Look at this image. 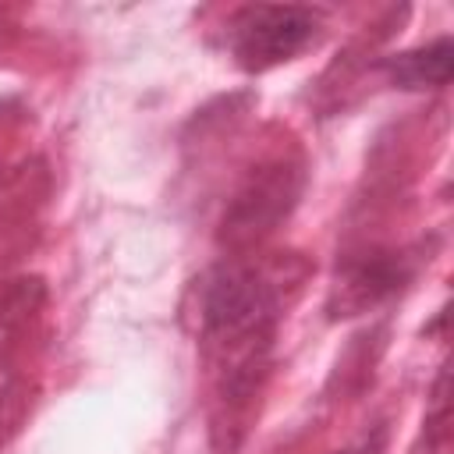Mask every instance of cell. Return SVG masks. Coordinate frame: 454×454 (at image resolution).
<instances>
[{
	"mask_svg": "<svg viewBox=\"0 0 454 454\" xmlns=\"http://www.w3.org/2000/svg\"><path fill=\"white\" fill-rule=\"evenodd\" d=\"M450 60H454V50H450V43L447 39H440V43H433V46H426V50H415V53H401L394 64H390V71H394V78L401 82V85H408V89H440V85H447L450 82Z\"/></svg>",
	"mask_w": 454,
	"mask_h": 454,
	"instance_id": "277c9868",
	"label": "cell"
},
{
	"mask_svg": "<svg viewBox=\"0 0 454 454\" xmlns=\"http://www.w3.org/2000/svg\"><path fill=\"white\" fill-rule=\"evenodd\" d=\"M301 192V170L287 160H273L266 167H255L245 184L234 192L227 213H223V241L227 245H252L266 238L298 202Z\"/></svg>",
	"mask_w": 454,
	"mask_h": 454,
	"instance_id": "6da1fadb",
	"label": "cell"
},
{
	"mask_svg": "<svg viewBox=\"0 0 454 454\" xmlns=\"http://www.w3.org/2000/svg\"><path fill=\"white\" fill-rule=\"evenodd\" d=\"M404 280V266L401 259H390V255H372V259H362L348 270V277L340 280V305L348 312L362 309V305H372L380 301L383 294H390L394 287H401Z\"/></svg>",
	"mask_w": 454,
	"mask_h": 454,
	"instance_id": "3957f363",
	"label": "cell"
},
{
	"mask_svg": "<svg viewBox=\"0 0 454 454\" xmlns=\"http://www.w3.org/2000/svg\"><path fill=\"white\" fill-rule=\"evenodd\" d=\"M344 454H365V450H344Z\"/></svg>",
	"mask_w": 454,
	"mask_h": 454,
	"instance_id": "5b68a950",
	"label": "cell"
},
{
	"mask_svg": "<svg viewBox=\"0 0 454 454\" xmlns=\"http://www.w3.org/2000/svg\"><path fill=\"white\" fill-rule=\"evenodd\" d=\"M231 46L234 57L252 67H273L280 60H291L294 53H301L319 28V14L309 7H273V4H259V7H245L234 25H231Z\"/></svg>",
	"mask_w": 454,
	"mask_h": 454,
	"instance_id": "7a4b0ae2",
	"label": "cell"
}]
</instances>
